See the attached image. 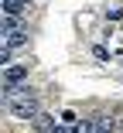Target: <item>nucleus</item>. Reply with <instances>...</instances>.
Listing matches in <instances>:
<instances>
[{
	"label": "nucleus",
	"mask_w": 123,
	"mask_h": 133,
	"mask_svg": "<svg viewBox=\"0 0 123 133\" xmlns=\"http://www.w3.org/2000/svg\"><path fill=\"white\" fill-rule=\"evenodd\" d=\"M4 109L14 116V119H24V123H34L41 116V102L34 96H24V99H14V102H4Z\"/></svg>",
	"instance_id": "nucleus-1"
},
{
	"label": "nucleus",
	"mask_w": 123,
	"mask_h": 133,
	"mask_svg": "<svg viewBox=\"0 0 123 133\" xmlns=\"http://www.w3.org/2000/svg\"><path fill=\"white\" fill-rule=\"evenodd\" d=\"M28 41V28L17 21V17H4V28H0V44H7V48H17Z\"/></svg>",
	"instance_id": "nucleus-2"
},
{
	"label": "nucleus",
	"mask_w": 123,
	"mask_h": 133,
	"mask_svg": "<svg viewBox=\"0 0 123 133\" xmlns=\"http://www.w3.org/2000/svg\"><path fill=\"white\" fill-rule=\"evenodd\" d=\"M24 78H28V68H24V65H7V72H4V82H10V85H21Z\"/></svg>",
	"instance_id": "nucleus-3"
},
{
	"label": "nucleus",
	"mask_w": 123,
	"mask_h": 133,
	"mask_svg": "<svg viewBox=\"0 0 123 133\" xmlns=\"http://www.w3.org/2000/svg\"><path fill=\"white\" fill-rule=\"evenodd\" d=\"M28 10V0H4V17H21Z\"/></svg>",
	"instance_id": "nucleus-4"
},
{
	"label": "nucleus",
	"mask_w": 123,
	"mask_h": 133,
	"mask_svg": "<svg viewBox=\"0 0 123 133\" xmlns=\"http://www.w3.org/2000/svg\"><path fill=\"white\" fill-rule=\"evenodd\" d=\"M51 126H55V116H48V113H41V116L34 119V130H38V133H48Z\"/></svg>",
	"instance_id": "nucleus-5"
},
{
	"label": "nucleus",
	"mask_w": 123,
	"mask_h": 133,
	"mask_svg": "<svg viewBox=\"0 0 123 133\" xmlns=\"http://www.w3.org/2000/svg\"><path fill=\"white\" fill-rule=\"evenodd\" d=\"M72 133H92V123L89 119H79L75 126H72Z\"/></svg>",
	"instance_id": "nucleus-6"
},
{
	"label": "nucleus",
	"mask_w": 123,
	"mask_h": 133,
	"mask_svg": "<svg viewBox=\"0 0 123 133\" xmlns=\"http://www.w3.org/2000/svg\"><path fill=\"white\" fill-rule=\"evenodd\" d=\"M62 123H65V126H75V123H79V116L72 113V109H65V113H62Z\"/></svg>",
	"instance_id": "nucleus-7"
},
{
	"label": "nucleus",
	"mask_w": 123,
	"mask_h": 133,
	"mask_svg": "<svg viewBox=\"0 0 123 133\" xmlns=\"http://www.w3.org/2000/svg\"><path fill=\"white\" fill-rule=\"evenodd\" d=\"M48 133H72V126H65V123H55V126L48 130Z\"/></svg>",
	"instance_id": "nucleus-8"
}]
</instances>
